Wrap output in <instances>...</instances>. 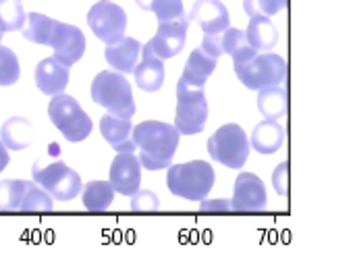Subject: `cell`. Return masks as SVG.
Segmentation results:
<instances>
[{
    "label": "cell",
    "instance_id": "cell-1",
    "mask_svg": "<svg viewBox=\"0 0 355 272\" xmlns=\"http://www.w3.org/2000/svg\"><path fill=\"white\" fill-rule=\"evenodd\" d=\"M181 133L175 125L162 121H144L133 129L135 150H139V162L148 171H162L173 164Z\"/></svg>",
    "mask_w": 355,
    "mask_h": 272
},
{
    "label": "cell",
    "instance_id": "cell-2",
    "mask_svg": "<svg viewBox=\"0 0 355 272\" xmlns=\"http://www.w3.org/2000/svg\"><path fill=\"white\" fill-rule=\"evenodd\" d=\"M166 183L173 196L187 202H202L216 183L214 169L206 160H191L185 164H171Z\"/></svg>",
    "mask_w": 355,
    "mask_h": 272
},
{
    "label": "cell",
    "instance_id": "cell-3",
    "mask_svg": "<svg viewBox=\"0 0 355 272\" xmlns=\"http://www.w3.org/2000/svg\"><path fill=\"white\" fill-rule=\"evenodd\" d=\"M92 100L102 106L108 114L131 119L135 114V100L131 83L123 73L100 71L92 81Z\"/></svg>",
    "mask_w": 355,
    "mask_h": 272
},
{
    "label": "cell",
    "instance_id": "cell-4",
    "mask_svg": "<svg viewBox=\"0 0 355 272\" xmlns=\"http://www.w3.org/2000/svg\"><path fill=\"white\" fill-rule=\"evenodd\" d=\"M48 117H50V123L71 144L87 139L94 129V123L87 117V112L79 106V102L73 96H69L64 92L52 96V100L48 104Z\"/></svg>",
    "mask_w": 355,
    "mask_h": 272
},
{
    "label": "cell",
    "instance_id": "cell-5",
    "mask_svg": "<svg viewBox=\"0 0 355 272\" xmlns=\"http://www.w3.org/2000/svg\"><path fill=\"white\" fill-rule=\"evenodd\" d=\"M208 154L214 162L227 169H241L250 158L248 133L237 123H227L208 139Z\"/></svg>",
    "mask_w": 355,
    "mask_h": 272
},
{
    "label": "cell",
    "instance_id": "cell-6",
    "mask_svg": "<svg viewBox=\"0 0 355 272\" xmlns=\"http://www.w3.org/2000/svg\"><path fill=\"white\" fill-rule=\"evenodd\" d=\"M208 123V102L204 87L177 83V117L175 127L181 135H198Z\"/></svg>",
    "mask_w": 355,
    "mask_h": 272
},
{
    "label": "cell",
    "instance_id": "cell-7",
    "mask_svg": "<svg viewBox=\"0 0 355 272\" xmlns=\"http://www.w3.org/2000/svg\"><path fill=\"white\" fill-rule=\"evenodd\" d=\"M31 175L33 181L58 202H71L81 194V177L62 160H50L46 164L35 162L31 167Z\"/></svg>",
    "mask_w": 355,
    "mask_h": 272
},
{
    "label": "cell",
    "instance_id": "cell-8",
    "mask_svg": "<svg viewBox=\"0 0 355 272\" xmlns=\"http://www.w3.org/2000/svg\"><path fill=\"white\" fill-rule=\"evenodd\" d=\"M235 75L248 90H262L285 81L287 62L279 54L264 52V54H256L248 62L235 65Z\"/></svg>",
    "mask_w": 355,
    "mask_h": 272
},
{
    "label": "cell",
    "instance_id": "cell-9",
    "mask_svg": "<svg viewBox=\"0 0 355 272\" xmlns=\"http://www.w3.org/2000/svg\"><path fill=\"white\" fill-rule=\"evenodd\" d=\"M87 25L100 42L112 46L125 37L127 12L112 0H98L87 12Z\"/></svg>",
    "mask_w": 355,
    "mask_h": 272
},
{
    "label": "cell",
    "instance_id": "cell-10",
    "mask_svg": "<svg viewBox=\"0 0 355 272\" xmlns=\"http://www.w3.org/2000/svg\"><path fill=\"white\" fill-rule=\"evenodd\" d=\"M187 29H189V17L187 15L173 19V21H164V23H160L158 31L154 33V37L146 46L162 60L173 58L183 50V46L187 42Z\"/></svg>",
    "mask_w": 355,
    "mask_h": 272
},
{
    "label": "cell",
    "instance_id": "cell-11",
    "mask_svg": "<svg viewBox=\"0 0 355 272\" xmlns=\"http://www.w3.org/2000/svg\"><path fill=\"white\" fill-rule=\"evenodd\" d=\"M268 208L266 185L254 173H241L235 179L231 210L235 212H262Z\"/></svg>",
    "mask_w": 355,
    "mask_h": 272
},
{
    "label": "cell",
    "instance_id": "cell-12",
    "mask_svg": "<svg viewBox=\"0 0 355 272\" xmlns=\"http://www.w3.org/2000/svg\"><path fill=\"white\" fill-rule=\"evenodd\" d=\"M50 48L54 50L52 58H56L64 67H73L75 62L81 60L85 52V37L83 31L71 23L58 21L50 40Z\"/></svg>",
    "mask_w": 355,
    "mask_h": 272
},
{
    "label": "cell",
    "instance_id": "cell-13",
    "mask_svg": "<svg viewBox=\"0 0 355 272\" xmlns=\"http://www.w3.org/2000/svg\"><path fill=\"white\" fill-rule=\"evenodd\" d=\"M141 183V162L133 152H119L110 164V185L121 196H133Z\"/></svg>",
    "mask_w": 355,
    "mask_h": 272
},
{
    "label": "cell",
    "instance_id": "cell-14",
    "mask_svg": "<svg viewBox=\"0 0 355 272\" xmlns=\"http://www.w3.org/2000/svg\"><path fill=\"white\" fill-rule=\"evenodd\" d=\"M189 21L200 23L204 33H223L229 23V10L220 0H196L189 12Z\"/></svg>",
    "mask_w": 355,
    "mask_h": 272
},
{
    "label": "cell",
    "instance_id": "cell-15",
    "mask_svg": "<svg viewBox=\"0 0 355 272\" xmlns=\"http://www.w3.org/2000/svg\"><path fill=\"white\" fill-rule=\"evenodd\" d=\"M35 85L42 94L46 96H56L62 94L69 85V67L60 65L56 58H44L35 67Z\"/></svg>",
    "mask_w": 355,
    "mask_h": 272
},
{
    "label": "cell",
    "instance_id": "cell-16",
    "mask_svg": "<svg viewBox=\"0 0 355 272\" xmlns=\"http://www.w3.org/2000/svg\"><path fill=\"white\" fill-rule=\"evenodd\" d=\"M100 133L116 152H133L135 150L131 119L106 114L100 119Z\"/></svg>",
    "mask_w": 355,
    "mask_h": 272
},
{
    "label": "cell",
    "instance_id": "cell-17",
    "mask_svg": "<svg viewBox=\"0 0 355 272\" xmlns=\"http://www.w3.org/2000/svg\"><path fill=\"white\" fill-rule=\"evenodd\" d=\"M139 54H141V44L135 37H127V35L121 42L106 46L104 50V58L108 67H112V71L116 73H133Z\"/></svg>",
    "mask_w": 355,
    "mask_h": 272
},
{
    "label": "cell",
    "instance_id": "cell-18",
    "mask_svg": "<svg viewBox=\"0 0 355 272\" xmlns=\"http://www.w3.org/2000/svg\"><path fill=\"white\" fill-rule=\"evenodd\" d=\"M133 73L137 87L144 92H158L164 83V62L148 46H141V62Z\"/></svg>",
    "mask_w": 355,
    "mask_h": 272
},
{
    "label": "cell",
    "instance_id": "cell-19",
    "mask_svg": "<svg viewBox=\"0 0 355 272\" xmlns=\"http://www.w3.org/2000/svg\"><path fill=\"white\" fill-rule=\"evenodd\" d=\"M0 139L12 152L27 150L33 142V125L25 117H8L0 127Z\"/></svg>",
    "mask_w": 355,
    "mask_h": 272
},
{
    "label": "cell",
    "instance_id": "cell-20",
    "mask_svg": "<svg viewBox=\"0 0 355 272\" xmlns=\"http://www.w3.org/2000/svg\"><path fill=\"white\" fill-rule=\"evenodd\" d=\"M285 144V129L279 121L264 119L262 123L256 125L252 133V148L258 154H275L283 148Z\"/></svg>",
    "mask_w": 355,
    "mask_h": 272
},
{
    "label": "cell",
    "instance_id": "cell-21",
    "mask_svg": "<svg viewBox=\"0 0 355 272\" xmlns=\"http://www.w3.org/2000/svg\"><path fill=\"white\" fill-rule=\"evenodd\" d=\"M216 62H218V58H212V56H208L202 48H196V50L189 54L187 65H185V71H183V75L179 77V81L189 83V85L204 87L206 81H208V77L214 73Z\"/></svg>",
    "mask_w": 355,
    "mask_h": 272
},
{
    "label": "cell",
    "instance_id": "cell-22",
    "mask_svg": "<svg viewBox=\"0 0 355 272\" xmlns=\"http://www.w3.org/2000/svg\"><path fill=\"white\" fill-rule=\"evenodd\" d=\"M245 37L248 42L260 50V52H268L277 46L279 42V31L275 27V23L270 21V17H264V15H256L250 19L248 23V29H245Z\"/></svg>",
    "mask_w": 355,
    "mask_h": 272
},
{
    "label": "cell",
    "instance_id": "cell-23",
    "mask_svg": "<svg viewBox=\"0 0 355 272\" xmlns=\"http://www.w3.org/2000/svg\"><path fill=\"white\" fill-rule=\"evenodd\" d=\"M223 54H229L235 60V65H241L252 60L258 54V50L248 42L245 31L237 27H227L223 31Z\"/></svg>",
    "mask_w": 355,
    "mask_h": 272
},
{
    "label": "cell",
    "instance_id": "cell-24",
    "mask_svg": "<svg viewBox=\"0 0 355 272\" xmlns=\"http://www.w3.org/2000/svg\"><path fill=\"white\" fill-rule=\"evenodd\" d=\"M114 200V189L110 181H89L81 189V202L83 208L89 212H106L112 206Z\"/></svg>",
    "mask_w": 355,
    "mask_h": 272
},
{
    "label": "cell",
    "instance_id": "cell-25",
    "mask_svg": "<svg viewBox=\"0 0 355 272\" xmlns=\"http://www.w3.org/2000/svg\"><path fill=\"white\" fill-rule=\"evenodd\" d=\"M56 19H50L42 12H27L25 17V25H23V37L33 42V44H40V46H50V40H52V33H54V27H56Z\"/></svg>",
    "mask_w": 355,
    "mask_h": 272
},
{
    "label": "cell",
    "instance_id": "cell-26",
    "mask_svg": "<svg viewBox=\"0 0 355 272\" xmlns=\"http://www.w3.org/2000/svg\"><path fill=\"white\" fill-rule=\"evenodd\" d=\"M258 108L262 112V117L279 121L281 117L287 114V92L285 87L279 85H268L258 90Z\"/></svg>",
    "mask_w": 355,
    "mask_h": 272
},
{
    "label": "cell",
    "instance_id": "cell-27",
    "mask_svg": "<svg viewBox=\"0 0 355 272\" xmlns=\"http://www.w3.org/2000/svg\"><path fill=\"white\" fill-rule=\"evenodd\" d=\"M52 210H54V198L40 185L27 181L19 212H52Z\"/></svg>",
    "mask_w": 355,
    "mask_h": 272
},
{
    "label": "cell",
    "instance_id": "cell-28",
    "mask_svg": "<svg viewBox=\"0 0 355 272\" xmlns=\"http://www.w3.org/2000/svg\"><path fill=\"white\" fill-rule=\"evenodd\" d=\"M27 181L4 179L0 181V212H19Z\"/></svg>",
    "mask_w": 355,
    "mask_h": 272
},
{
    "label": "cell",
    "instance_id": "cell-29",
    "mask_svg": "<svg viewBox=\"0 0 355 272\" xmlns=\"http://www.w3.org/2000/svg\"><path fill=\"white\" fill-rule=\"evenodd\" d=\"M25 8L19 0H0V29L6 31H21L25 25Z\"/></svg>",
    "mask_w": 355,
    "mask_h": 272
},
{
    "label": "cell",
    "instance_id": "cell-30",
    "mask_svg": "<svg viewBox=\"0 0 355 272\" xmlns=\"http://www.w3.org/2000/svg\"><path fill=\"white\" fill-rule=\"evenodd\" d=\"M21 77V67L17 54L0 44V87L15 85Z\"/></svg>",
    "mask_w": 355,
    "mask_h": 272
},
{
    "label": "cell",
    "instance_id": "cell-31",
    "mask_svg": "<svg viewBox=\"0 0 355 272\" xmlns=\"http://www.w3.org/2000/svg\"><path fill=\"white\" fill-rule=\"evenodd\" d=\"M150 10L156 15V19H158L160 23L173 21V19H179V17L185 15V10H183V0H152Z\"/></svg>",
    "mask_w": 355,
    "mask_h": 272
},
{
    "label": "cell",
    "instance_id": "cell-32",
    "mask_svg": "<svg viewBox=\"0 0 355 272\" xmlns=\"http://www.w3.org/2000/svg\"><path fill=\"white\" fill-rule=\"evenodd\" d=\"M285 6H287V0H243V10L250 17H256V15L272 17L281 12Z\"/></svg>",
    "mask_w": 355,
    "mask_h": 272
},
{
    "label": "cell",
    "instance_id": "cell-33",
    "mask_svg": "<svg viewBox=\"0 0 355 272\" xmlns=\"http://www.w3.org/2000/svg\"><path fill=\"white\" fill-rule=\"evenodd\" d=\"M160 208V202H158V196L150 189H137L133 196H131V210L135 212H156Z\"/></svg>",
    "mask_w": 355,
    "mask_h": 272
},
{
    "label": "cell",
    "instance_id": "cell-34",
    "mask_svg": "<svg viewBox=\"0 0 355 272\" xmlns=\"http://www.w3.org/2000/svg\"><path fill=\"white\" fill-rule=\"evenodd\" d=\"M272 183L279 196H289V162H281L272 173Z\"/></svg>",
    "mask_w": 355,
    "mask_h": 272
},
{
    "label": "cell",
    "instance_id": "cell-35",
    "mask_svg": "<svg viewBox=\"0 0 355 272\" xmlns=\"http://www.w3.org/2000/svg\"><path fill=\"white\" fill-rule=\"evenodd\" d=\"M208 56L218 58L223 54V33H206L200 46Z\"/></svg>",
    "mask_w": 355,
    "mask_h": 272
},
{
    "label": "cell",
    "instance_id": "cell-36",
    "mask_svg": "<svg viewBox=\"0 0 355 272\" xmlns=\"http://www.w3.org/2000/svg\"><path fill=\"white\" fill-rule=\"evenodd\" d=\"M200 210L202 212H231V200H212V202H206L202 200L200 204Z\"/></svg>",
    "mask_w": 355,
    "mask_h": 272
},
{
    "label": "cell",
    "instance_id": "cell-37",
    "mask_svg": "<svg viewBox=\"0 0 355 272\" xmlns=\"http://www.w3.org/2000/svg\"><path fill=\"white\" fill-rule=\"evenodd\" d=\"M8 160H10V158H8V148H6V146L2 144V139H0V173L8 167Z\"/></svg>",
    "mask_w": 355,
    "mask_h": 272
},
{
    "label": "cell",
    "instance_id": "cell-38",
    "mask_svg": "<svg viewBox=\"0 0 355 272\" xmlns=\"http://www.w3.org/2000/svg\"><path fill=\"white\" fill-rule=\"evenodd\" d=\"M135 4H137L139 8H144V10H150V4H152V0H135Z\"/></svg>",
    "mask_w": 355,
    "mask_h": 272
},
{
    "label": "cell",
    "instance_id": "cell-39",
    "mask_svg": "<svg viewBox=\"0 0 355 272\" xmlns=\"http://www.w3.org/2000/svg\"><path fill=\"white\" fill-rule=\"evenodd\" d=\"M2 35H4V31H2V29H0V40H2Z\"/></svg>",
    "mask_w": 355,
    "mask_h": 272
},
{
    "label": "cell",
    "instance_id": "cell-40",
    "mask_svg": "<svg viewBox=\"0 0 355 272\" xmlns=\"http://www.w3.org/2000/svg\"><path fill=\"white\" fill-rule=\"evenodd\" d=\"M19 2H21V0H19Z\"/></svg>",
    "mask_w": 355,
    "mask_h": 272
}]
</instances>
